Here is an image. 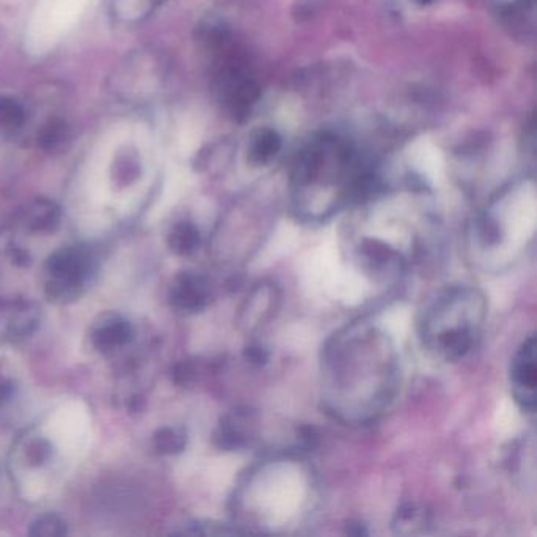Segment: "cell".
Masks as SVG:
<instances>
[{"label":"cell","instance_id":"6da1fadb","mask_svg":"<svg viewBox=\"0 0 537 537\" xmlns=\"http://www.w3.org/2000/svg\"><path fill=\"white\" fill-rule=\"evenodd\" d=\"M396 388V350L375 326L352 323L325 345L323 402L334 418L345 423H369L388 408Z\"/></svg>","mask_w":537,"mask_h":537},{"label":"cell","instance_id":"8fae6325","mask_svg":"<svg viewBox=\"0 0 537 537\" xmlns=\"http://www.w3.org/2000/svg\"><path fill=\"white\" fill-rule=\"evenodd\" d=\"M24 111L18 101L0 97V130H13L23 125Z\"/></svg>","mask_w":537,"mask_h":537},{"label":"cell","instance_id":"7a4b0ae2","mask_svg":"<svg viewBox=\"0 0 537 537\" xmlns=\"http://www.w3.org/2000/svg\"><path fill=\"white\" fill-rule=\"evenodd\" d=\"M374 177L355 145L338 134L315 136L293 161L290 191L295 212L322 221L374 193Z\"/></svg>","mask_w":537,"mask_h":537},{"label":"cell","instance_id":"5bb4252c","mask_svg":"<svg viewBox=\"0 0 537 537\" xmlns=\"http://www.w3.org/2000/svg\"><path fill=\"white\" fill-rule=\"evenodd\" d=\"M246 358H248L251 363H265V361L268 360L267 349L259 344L249 345L248 349H246Z\"/></svg>","mask_w":537,"mask_h":537},{"label":"cell","instance_id":"3957f363","mask_svg":"<svg viewBox=\"0 0 537 537\" xmlns=\"http://www.w3.org/2000/svg\"><path fill=\"white\" fill-rule=\"evenodd\" d=\"M486 317L487 298L481 290L451 287L440 293L424 312L421 339L440 360H462L478 344Z\"/></svg>","mask_w":537,"mask_h":537},{"label":"cell","instance_id":"ba28073f","mask_svg":"<svg viewBox=\"0 0 537 537\" xmlns=\"http://www.w3.org/2000/svg\"><path fill=\"white\" fill-rule=\"evenodd\" d=\"M278 301L279 292L275 284L271 282L259 284L256 289L252 290L241 308V326L245 330H252L270 320L278 306Z\"/></svg>","mask_w":537,"mask_h":537},{"label":"cell","instance_id":"9c48e42d","mask_svg":"<svg viewBox=\"0 0 537 537\" xmlns=\"http://www.w3.org/2000/svg\"><path fill=\"white\" fill-rule=\"evenodd\" d=\"M282 136L271 126H259L249 134L246 144V161L252 167H267L275 163L282 152Z\"/></svg>","mask_w":537,"mask_h":537},{"label":"cell","instance_id":"5b68a950","mask_svg":"<svg viewBox=\"0 0 537 537\" xmlns=\"http://www.w3.org/2000/svg\"><path fill=\"white\" fill-rule=\"evenodd\" d=\"M56 448L68 459L86 451L90 440V416L81 402H68L57 408L48 424Z\"/></svg>","mask_w":537,"mask_h":537},{"label":"cell","instance_id":"9a60e30c","mask_svg":"<svg viewBox=\"0 0 537 537\" xmlns=\"http://www.w3.org/2000/svg\"><path fill=\"white\" fill-rule=\"evenodd\" d=\"M492 2L503 12L508 13L515 12L519 8H526V5H533V0H492Z\"/></svg>","mask_w":537,"mask_h":537},{"label":"cell","instance_id":"2e32d148","mask_svg":"<svg viewBox=\"0 0 537 537\" xmlns=\"http://www.w3.org/2000/svg\"><path fill=\"white\" fill-rule=\"evenodd\" d=\"M410 2H413V4L418 5V7H430V5H434L435 2H438V0H410Z\"/></svg>","mask_w":537,"mask_h":537},{"label":"cell","instance_id":"7c38bea8","mask_svg":"<svg viewBox=\"0 0 537 537\" xmlns=\"http://www.w3.org/2000/svg\"><path fill=\"white\" fill-rule=\"evenodd\" d=\"M175 248L180 252H191L199 245V232L196 227L183 224L174 234Z\"/></svg>","mask_w":537,"mask_h":537},{"label":"cell","instance_id":"277c9868","mask_svg":"<svg viewBox=\"0 0 537 537\" xmlns=\"http://www.w3.org/2000/svg\"><path fill=\"white\" fill-rule=\"evenodd\" d=\"M219 98L234 119L245 120L260 100V86L251 75L248 65L235 56L224 59L219 68Z\"/></svg>","mask_w":537,"mask_h":537},{"label":"cell","instance_id":"8992f818","mask_svg":"<svg viewBox=\"0 0 537 537\" xmlns=\"http://www.w3.org/2000/svg\"><path fill=\"white\" fill-rule=\"evenodd\" d=\"M536 372V338L530 334L512 358L509 382L515 402L531 415L536 410Z\"/></svg>","mask_w":537,"mask_h":537},{"label":"cell","instance_id":"30bf717a","mask_svg":"<svg viewBox=\"0 0 537 537\" xmlns=\"http://www.w3.org/2000/svg\"><path fill=\"white\" fill-rule=\"evenodd\" d=\"M207 298L208 289L204 279L196 278V276L185 278L182 287H180V293H178V301L183 308L193 309V311L204 308Z\"/></svg>","mask_w":537,"mask_h":537},{"label":"cell","instance_id":"4fadbf2b","mask_svg":"<svg viewBox=\"0 0 537 537\" xmlns=\"http://www.w3.org/2000/svg\"><path fill=\"white\" fill-rule=\"evenodd\" d=\"M62 128V125H56V123L48 126L41 134V144L45 145V147H54V145L59 144L63 138Z\"/></svg>","mask_w":537,"mask_h":537},{"label":"cell","instance_id":"52a82bcc","mask_svg":"<svg viewBox=\"0 0 537 537\" xmlns=\"http://www.w3.org/2000/svg\"><path fill=\"white\" fill-rule=\"evenodd\" d=\"M257 415L249 408L234 410L224 418L219 432L221 446L226 449H245L256 440Z\"/></svg>","mask_w":537,"mask_h":537}]
</instances>
